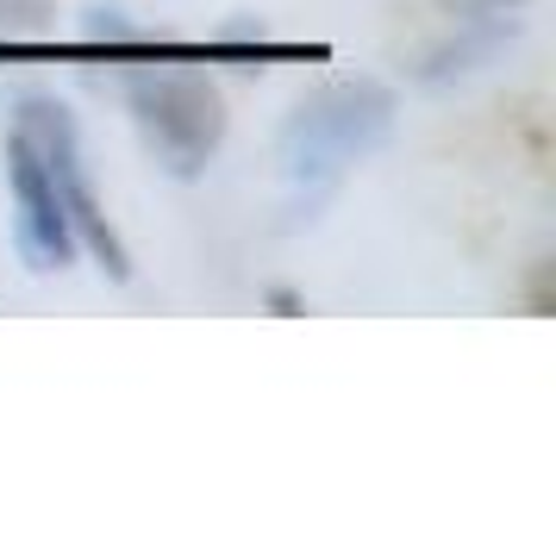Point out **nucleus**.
Here are the masks:
<instances>
[{
	"instance_id": "423d86ee",
	"label": "nucleus",
	"mask_w": 556,
	"mask_h": 537,
	"mask_svg": "<svg viewBox=\"0 0 556 537\" xmlns=\"http://www.w3.org/2000/svg\"><path fill=\"white\" fill-rule=\"evenodd\" d=\"M269 307H276V312H288V319H294V312H301V294H288V287H269Z\"/></svg>"
},
{
	"instance_id": "20e7f679",
	"label": "nucleus",
	"mask_w": 556,
	"mask_h": 537,
	"mask_svg": "<svg viewBox=\"0 0 556 537\" xmlns=\"http://www.w3.org/2000/svg\"><path fill=\"white\" fill-rule=\"evenodd\" d=\"M7 188H13V206H20V256H26L38 276H56L76 263V231H70V213L56 201L45 163L26 138L13 131L7 138Z\"/></svg>"
},
{
	"instance_id": "7ed1b4c3",
	"label": "nucleus",
	"mask_w": 556,
	"mask_h": 537,
	"mask_svg": "<svg viewBox=\"0 0 556 537\" xmlns=\"http://www.w3.org/2000/svg\"><path fill=\"white\" fill-rule=\"evenodd\" d=\"M13 131H20L31 151H38V163H45V176H51L56 201H63V213H70L76 251L94 256V263H101L113 282H126V276H131V256H126V244H119L113 219L101 213V194H94V181H88L76 113H70L63 101H51V94H26V101H20V119H13Z\"/></svg>"
},
{
	"instance_id": "f257e3e1",
	"label": "nucleus",
	"mask_w": 556,
	"mask_h": 537,
	"mask_svg": "<svg viewBox=\"0 0 556 537\" xmlns=\"http://www.w3.org/2000/svg\"><path fill=\"white\" fill-rule=\"evenodd\" d=\"M119 63H131L126 101L131 119L144 131L151 156L176 181H194L226 144V101L219 88L194 69L206 56L226 63H263V56H301V51H269V44H213V51H144V44H119Z\"/></svg>"
},
{
	"instance_id": "39448f33",
	"label": "nucleus",
	"mask_w": 556,
	"mask_h": 537,
	"mask_svg": "<svg viewBox=\"0 0 556 537\" xmlns=\"http://www.w3.org/2000/svg\"><path fill=\"white\" fill-rule=\"evenodd\" d=\"M451 13H519L526 0H444Z\"/></svg>"
},
{
	"instance_id": "f03ea898",
	"label": "nucleus",
	"mask_w": 556,
	"mask_h": 537,
	"mask_svg": "<svg viewBox=\"0 0 556 537\" xmlns=\"http://www.w3.org/2000/svg\"><path fill=\"white\" fill-rule=\"evenodd\" d=\"M388 131H394V88L376 81V76L326 81L319 94H306V101L288 113L276 163H281V188H288L294 226L313 219V213L344 188V176L376 151Z\"/></svg>"
}]
</instances>
